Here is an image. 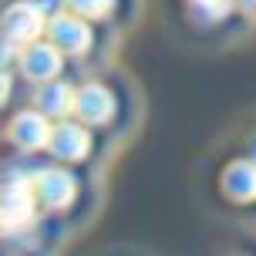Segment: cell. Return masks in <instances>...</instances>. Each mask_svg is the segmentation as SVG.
Here are the masks:
<instances>
[{
  "label": "cell",
  "instance_id": "cell-1",
  "mask_svg": "<svg viewBox=\"0 0 256 256\" xmlns=\"http://www.w3.org/2000/svg\"><path fill=\"white\" fill-rule=\"evenodd\" d=\"M34 196L30 182L14 179L0 189V226L4 230H24L27 222L34 219Z\"/></svg>",
  "mask_w": 256,
  "mask_h": 256
},
{
  "label": "cell",
  "instance_id": "cell-2",
  "mask_svg": "<svg viewBox=\"0 0 256 256\" xmlns=\"http://www.w3.org/2000/svg\"><path fill=\"white\" fill-rule=\"evenodd\" d=\"M4 34L10 44H30V40L40 38V30H44V10H40L34 0H24V4H14L4 10Z\"/></svg>",
  "mask_w": 256,
  "mask_h": 256
},
{
  "label": "cell",
  "instance_id": "cell-3",
  "mask_svg": "<svg viewBox=\"0 0 256 256\" xmlns=\"http://www.w3.org/2000/svg\"><path fill=\"white\" fill-rule=\"evenodd\" d=\"M20 64H24V74L30 81H51L61 71V48L58 44H40V40H30L27 51L20 54Z\"/></svg>",
  "mask_w": 256,
  "mask_h": 256
},
{
  "label": "cell",
  "instance_id": "cell-4",
  "mask_svg": "<svg viewBox=\"0 0 256 256\" xmlns=\"http://www.w3.org/2000/svg\"><path fill=\"white\" fill-rule=\"evenodd\" d=\"M74 189L78 186L71 172H61V168H40V176L34 179V192L48 209H64L74 199Z\"/></svg>",
  "mask_w": 256,
  "mask_h": 256
},
{
  "label": "cell",
  "instance_id": "cell-5",
  "mask_svg": "<svg viewBox=\"0 0 256 256\" xmlns=\"http://www.w3.org/2000/svg\"><path fill=\"white\" fill-rule=\"evenodd\" d=\"M51 132H54V128L48 125V115L38 108V112H24V115L14 118L10 138H14V145H20V148H27V152H34V148H44V145L51 142Z\"/></svg>",
  "mask_w": 256,
  "mask_h": 256
},
{
  "label": "cell",
  "instance_id": "cell-6",
  "mask_svg": "<svg viewBox=\"0 0 256 256\" xmlns=\"http://www.w3.org/2000/svg\"><path fill=\"white\" fill-rule=\"evenodd\" d=\"M51 40L68 54H81L88 51L91 44V30L81 17H71V14H54L51 20Z\"/></svg>",
  "mask_w": 256,
  "mask_h": 256
},
{
  "label": "cell",
  "instance_id": "cell-7",
  "mask_svg": "<svg viewBox=\"0 0 256 256\" xmlns=\"http://www.w3.org/2000/svg\"><path fill=\"white\" fill-rule=\"evenodd\" d=\"M88 132L81 125H74V122H61V125L51 132V142H48V148H51L58 158H64V162H74V158H84V152H88Z\"/></svg>",
  "mask_w": 256,
  "mask_h": 256
},
{
  "label": "cell",
  "instance_id": "cell-8",
  "mask_svg": "<svg viewBox=\"0 0 256 256\" xmlns=\"http://www.w3.org/2000/svg\"><path fill=\"white\" fill-rule=\"evenodd\" d=\"M74 112L84 118V122H91V125H102V122H108L112 112H115V98H112L102 84H88V88H81L74 94Z\"/></svg>",
  "mask_w": 256,
  "mask_h": 256
},
{
  "label": "cell",
  "instance_id": "cell-9",
  "mask_svg": "<svg viewBox=\"0 0 256 256\" xmlns=\"http://www.w3.org/2000/svg\"><path fill=\"white\" fill-rule=\"evenodd\" d=\"M38 108L48 118H64L68 112H74V91L68 84H44L38 91Z\"/></svg>",
  "mask_w": 256,
  "mask_h": 256
},
{
  "label": "cell",
  "instance_id": "cell-10",
  "mask_svg": "<svg viewBox=\"0 0 256 256\" xmlns=\"http://www.w3.org/2000/svg\"><path fill=\"white\" fill-rule=\"evenodd\" d=\"M226 192H230L232 199H253L256 196V166H232L226 172Z\"/></svg>",
  "mask_w": 256,
  "mask_h": 256
},
{
  "label": "cell",
  "instance_id": "cell-11",
  "mask_svg": "<svg viewBox=\"0 0 256 256\" xmlns=\"http://www.w3.org/2000/svg\"><path fill=\"white\" fill-rule=\"evenodd\" d=\"M68 4H71L81 17H104V14L112 10L115 0H68Z\"/></svg>",
  "mask_w": 256,
  "mask_h": 256
},
{
  "label": "cell",
  "instance_id": "cell-12",
  "mask_svg": "<svg viewBox=\"0 0 256 256\" xmlns=\"http://www.w3.org/2000/svg\"><path fill=\"white\" fill-rule=\"evenodd\" d=\"M192 4H196L199 17H206V20H219V17L230 14V0H192Z\"/></svg>",
  "mask_w": 256,
  "mask_h": 256
},
{
  "label": "cell",
  "instance_id": "cell-13",
  "mask_svg": "<svg viewBox=\"0 0 256 256\" xmlns=\"http://www.w3.org/2000/svg\"><path fill=\"white\" fill-rule=\"evenodd\" d=\"M34 4H38L44 14H58L61 10V0H34Z\"/></svg>",
  "mask_w": 256,
  "mask_h": 256
},
{
  "label": "cell",
  "instance_id": "cell-14",
  "mask_svg": "<svg viewBox=\"0 0 256 256\" xmlns=\"http://www.w3.org/2000/svg\"><path fill=\"white\" fill-rule=\"evenodd\" d=\"M7 91H10V78H7L4 71H0V104L7 102Z\"/></svg>",
  "mask_w": 256,
  "mask_h": 256
},
{
  "label": "cell",
  "instance_id": "cell-15",
  "mask_svg": "<svg viewBox=\"0 0 256 256\" xmlns=\"http://www.w3.org/2000/svg\"><path fill=\"white\" fill-rule=\"evenodd\" d=\"M243 7H246L250 14H256V0H243Z\"/></svg>",
  "mask_w": 256,
  "mask_h": 256
}]
</instances>
